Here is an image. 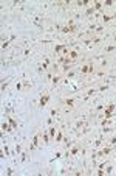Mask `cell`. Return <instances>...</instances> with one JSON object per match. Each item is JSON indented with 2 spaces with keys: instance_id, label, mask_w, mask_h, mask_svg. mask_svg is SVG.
Listing matches in <instances>:
<instances>
[{
  "instance_id": "cell-1",
  "label": "cell",
  "mask_w": 116,
  "mask_h": 176,
  "mask_svg": "<svg viewBox=\"0 0 116 176\" xmlns=\"http://www.w3.org/2000/svg\"><path fill=\"white\" fill-rule=\"evenodd\" d=\"M40 137H42V131L36 133V134L33 136V139H31V143L28 145V150H30V151H34L36 148H39V145H40Z\"/></svg>"
},
{
  "instance_id": "cell-2",
  "label": "cell",
  "mask_w": 116,
  "mask_h": 176,
  "mask_svg": "<svg viewBox=\"0 0 116 176\" xmlns=\"http://www.w3.org/2000/svg\"><path fill=\"white\" fill-rule=\"evenodd\" d=\"M51 100V95L50 94H42L40 95V100H39V108H45L48 105V101Z\"/></svg>"
},
{
  "instance_id": "cell-3",
  "label": "cell",
  "mask_w": 116,
  "mask_h": 176,
  "mask_svg": "<svg viewBox=\"0 0 116 176\" xmlns=\"http://www.w3.org/2000/svg\"><path fill=\"white\" fill-rule=\"evenodd\" d=\"M76 76H79V69H77V67H74L73 70L67 72V73L64 75V78H65V80H68V81H70V80H74Z\"/></svg>"
},
{
  "instance_id": "cell-4",
  "label": "cell",
  "mask_w": 116,
  "mask_h": 176,
  "mask_svg": "<svg viewBox=\"0 0 116 176\" xmlns=\"http://www.w3.org/2000/svg\"><path fill=\"white\" fill-rule=\"evenodd\" d=\"M62 80H64V75H62V73H54V76L51 78V86L57 87L62 83Z\"/></svg>"
},
{
  "instance_id": "cell-5",
  "label": "cell",
  "mask_w": 116,
  "mask_h": 176,
  "mask_svg": "<svg viewBox=\"0 0 116 176\" xmlns=\"http://www.w3.org/2000/svg\"><path fill=\"white\" fill-rule=\"evenodd\" d=\"M62 106L59 105V106H56V108H53L51 109V112H50V117L53 118V120H56V118H59V116H60V112H62Z\"/></svg>"
},
{
  "instance_id": "cell-6",
  "label": "cell",
  "mask_w": 116,
  "mask_h": 176,
  "mask_svg": "<svg viewBox=\"0 0 116 176\" xmlns=\"http://www.w3.org/2000/svg\"><path fill=\"white\" fill-rule=\"evenodd\" d=\"M113 19H116V13H111V14H107V13H104L102 14V25H105V24H108V22H111Z\"/></svg>"
},
{
  "instance_id": "cell-7",
  "label": "cell",
  "mask_w": 116,
  "mask_h": 176,
  "mask_svg": "<svg viewBox=\"0 0 116 176\" xmlns=\"http://www.w3.org/2000/svg\"><path fill=\"white\" fill-rule=\"evenodd\" d=\"M33 24L37 27V28H44V24H45V19L42 16H34L33 17Z\"/></svg>"
},
{
  "instance_id": "cell-8",
  "label": "cell",
  "mask_w": 116,
  "mask_h": 176,
  "mask_svg": "<svg viewBox=\"0 0 116 176\" xmlns=\"http://www.w3.org/2000/svg\"><path fill=\"white\" fill-rule=\"evenodd\" d=\"M104 37H107V36H96V34H90V39L93 42V45H101L102 44V41H104Z\"/></svg>"
},
{
  "instance_id": "cell-9",
  "label": "cell",
  "mask_w": 116,
  "mask_h": 176,
  "mask_svg": "<svg viewBox=\"0 0 116 176\" xmlns=\"http://www.w3.org/2000/svg\"><path fill=\"white\" fill-rule=\"evenodd\" d=\"M62 143H64V148H65V150H70V148H71L73 145L76 143V140H74V139H70V137H64Z\"/></svg>"
},
{
  "instance_id": "cell-10",
  "label": "cell",
  "mask_w": 116,
  "mask_h": 176,
  "mask_svg": "<svg viewBox=\"0 0 116 176\" xmlns=\"http://www.w3.org/2000/svg\"><path fill=\"white\" fill-rule=\"evenodd\" d=\"M91 5H93V8L96 10V13H102L104 11V2H101V0H95Z\"/></svg>"
},
{
  "instance_id": "cell-11",
  "label": "cell",
  "mask_w": 116,
  "mask_h": 176,
  "mask_svg": "<svg viewBox=\"0 0 116 176\" xmlns=\"http://www.w3.org/2000/svg\"><path fill=\"white\" fill-rule=\"evenodd\" d=\"M96 14V10L93 8V5L91 6H88V8H85V11H84V14L82 16H85V17H88V19H91L93 16Z\"/></svg>"
},
{
  "instance_id": "cell-12",
  "label": "cell",
  "mask_w": 116,
  "mask_h": 176,
  "mask_svg": "<svg viewBox=\"0 0 116 176\" xmlns=\"http://www.w3.org/2000/svg\"><path fill=\"white\" fill-rule=\"evenodd\" d=\"M116 128H113V126H101V134H110V133H115Z\"/></svg>"
},
{
  "instance_id": "cell-13",
  "label": "cell",
  "mask_w": 116,
  "mask_h": 176,
  "mask_svg": "<svg viewBox=\"0 0 116 176\" xmlns=\"http://www.w3.org/2000/svg\"><path fill=\"white\" fill-rule=\"evenodd\" d=\"M67 47H68L67 44H57V45H54V55H59V53H62Z\"/></svg>"
},
{
  "instance_id": "cell-14",
  "label": "cell",
  "mask_w": 116,
  "mask_h": 176,
  "mask_svg": "<svg viewBox=\"0 0 116 176\" xmlns=\"http://www.w3.org/2000/svg\"><path fill=\"white\" fill-rule=\"evenodd\" d=\"M102 52H104V53H107V55H110V53L116 52V44H108V45H105Z\"/></svg>"
},
{
  "instance_id": "cell-15",
  "label": "cell",
  "mask_w": 116,
  "mask_h": 176,
  "mask_svg": "<svg viewBox=\"0 0 116 176\" xmlns=\"http://www.w3.org/2000/svg\"><path fill=\"white\" fill-rule=\"evenodd\" d=\"M64 129H57V134H56V137H54V142H57V143H62V140H64Z\"/></svg>"
},
{
  "instance_id": "cell-16",
  "label": "cell",
  "mask_w": 116,
  "mask_h": 176,
  "mask_svg": "<svg viewBox=\"0 0 116 176\" xmlns=\"http://www.w3.org/2000/svg\"><path fill=\"white\" fill-rule=\"evenodd\" d=\"M80 42H82V44H84L87 48H90V50L95 47V45H93V42H91V39H90V36H87V37H84V39H80Z\"/></svg>"
},
{
  "instance_id": "cell-17",
  "label": "cell",
  "mask_w": 116,
  "mask_h": 176,
  "mask_svg": "<svg viewBox=\"0 0 116 176\" xmlns=\"http://www.w3.org/2000/svg\"><path fill=\"white\" fill-rule=\"evenodd\" d=\"M42 140H44L45 145H48L50 140H53L51 136H50V131H44V133H42Z\"/></svg>"
},
{
  "instance_id": "cell-18",
  "label": "cell",
  "mask_w": 116,
  "mask_h": 176,
  "mask_svg": "<svg viewBox=\"0 0 116 176\" xmlns=\"http://www.w3.org/2000/svg\"><path fill=\"white\" fill-rule=\"evenodd\" d=\"M2 131L8 133V131H13V126L9 125V122H2Z\"/></svg>"
},
{
  "instance_id": "cell-19",
  "label": "cell",
  "mask_w": 116,
  "mask_h": 176,
  "mask_svg": "<svg viewBox=\"0 0 116 176\" xmlns=\"http://www.w3.org/2000/svg\"><path fill=\"white\" fill-rule=\"evenodd\" d=\"M108 89H110V84H104V83H101L99 86H98V92H107Z\"/></svg>"
},
{
  "instance_id": "cell-20",
  "label": "cell",
  "mask_w": 116,
  "mask_h": 176,
  "mask_svg": "<svg viewBox=\"0 0 116 176\" xmlns=\"http://www.w3.org/2000/svg\"><path fill=\"white\" fill-rule=\"evenodd\" d=\"M28 153H30L28 148H25V150L22 151V154H20V162H22V164L26 162V159H28Z\"/></svg>"
},
{
  "instance_id": "cell-21",
  "label": "cell",
  "mask_w": 116,
  "mask_h": 176,
  "mask_svg": "<svg viewBox=\"0 0 116 176\" xmlns=\"http://www.w3.org/2000/svg\"><path fill=\"white\" fill-rule=\"evenodd\" d=\"M23 150H25V148H23L22 143H15V147H14V153H15V154H22Z\"/></svg>"
},
{
  "instance_id": "cell-22",
  "label": "cell",
  "mask_w": 116,
  "mask_h": 176,
  "mask_svg": "<svg viewBox=\"0 0 116 176\" xmlns=\"http://www.w3.org/2000/svg\"><path fill=\"white\" fill-rule=\"evenodd\" d=\"M57 134V128L56 126H50V136H51V139L54 140V137H56Z\"/></svg>"
},
{
  "instance_id": "cell-23",
  "label": "cell",
  "mask_w": 116,
  "mask_h": 176,
  "mask_svg": "<svg viewBox=\"0 0 116 176\" xmlns=\"http://www.w3.org/2000/svg\"><path fill=\"white\" fill-rule=\"evenodd\" d=\"M105 145H110V147H115V145H116V136L110 137V139L107 140V143H105Z\"/></svg>"
},
{
  "instance_id": "cell-24",
  "label": "cell",
  "mask_w": 116,
  "mask_h": 176,
  "mask_svg": "<svg viewBox=\"0 0 116 176\" xmlns=\"http://www.w3.org/2000/svg\"><path fill=\"white\" fill-rule=\"evenodd\" d=\"M31 53H33V48H31V47H26L25 50H23V56H25V58H28Z\"/></svg>"
},
{
  "instance_id": "cell-25",
  "label": "cell",
  "mask_w": 116,
  "mask_h": 176,
  "mask_svg": "<svg viewBox=\"0 0 116 176\" xmlns=\"http://www.w3.org/2000/svg\"><path fill=\"white\" fill-rule=\"evenodd\" d=\"M9 81H11L9 78H8V80H3V81H2V92H5V89L8 87V84H9Z\"/></svg>"
},
{
  "instance_id": "cell-26",
  "label": "cell",
  "mask_w": 116,
  "mask_h": 176,
  "mask_svg": "<svg viewBox=\"0 0 116 176\" xmlns=\"http://www.w3.org/2000/svg\"><path fill=\"white\" fill-rule=\"evenodd\" d=\"M113 5H115L113 0H105V2H104V8H111Z\"/></svg>"
},
{
  "instance_id": "cell-27",
  "label": "cell",
  "mask_w": 116,
  "mask_h": 176,
  "mask_svg": "<svg viewBox=\"0 0 116 176\" xmlns=\"http://www.w3.org/2000/svg\"><path fill=\"white\" fill-rule=\"evenodd\" d=\"M104 170H105V175H108V173H111V171H113V165H111V164L108 162L107 165H105V168H104Z\"/></svg>"
},
{
  "instance_id": "cell-28",
  "label": "cell",
  "mask_w": 116,
  "mask_h": 176,
  "mask_svg": "<svg viewBox=\"0 0 116 176\" xmlns=\"http://www.w3.org/2000/svg\"><path fill=\"white\" fill-rule=\"evenodd\" d=\"M9 44H11V41H9V39L3 41V42H2V50H6V48L9 47Z\"/></svg>"
},
{
  "instance_id": "cell-29",
  "label": "cell",
  "mask_w": 116,
  "mask_h": 176,
  "mask_svg": "<svg viewBox=\"0 0 116 176\" xmlns=\"http://www.w3.org/2000/svg\"><path fill=\"white\" fill-rule=\"evenodd\" d=\"M8 122H9V125L13 126V129H17V123H15V122H14L11 117H8Z\"/></svg>"
},
{
  "instance_id": "cell-30",
  "label": "cell",
  "mask_w": 116,
  "mask_h": 176,
  "mask_svg": "<svg viewBox=\"0 0 116 176\" xmlns=\"http://www.w3.org/2000/svg\"><path fill=\"white\" fill-rule=\"evenodd\" d=\"M15 89H17V90H23V81H17V84H15Z\"/></svg>"
},
{
  "instance_id": "cell-31",
  "label": "cell",
  "mask_w": 116,
  "mask_h": 176,
  "mask_svg": "<svg viewBox=\"0 0 116 176\" xmlns=\"http://www.w3.org/2000/svg\"><path fill=\"white\" fill-rule=\"evenodd\" d=\"M60 156H62V153H60V151H57V153H54V158H53V159H59Z\"/></svg>"
},
{
  "instance_id": "cell-32",
  "label": "cell",
  "mask_w": 116,
  "mask_h": 176,
  "mask_svg": "<svg viewBox=\"0 0 116 176\" xmlns=\"http://www.w3.org/2000/svg\"><path fill=\"white\" fill-rule=\"evenodd\" d=\"M15 39H17V34H11V36H9V41H11V42L15 41Z\"/></svg>"
},
{
  "instance_id": "cell-33",
  "label": "cell",
  "mask_w": 116,
  "mask_h": 176,
  "mask_svg": "<svg viewBox=\"0 0 116 176\" xmlns=\"http://www.w3.org/2000/svg\"><path fill=\"white\" fill-rule=\"evenodd\" d=\"M110 78H111V81H113V83H116V72H115V73L111 75V76H110Z\"/></svg>"
},
{
  "instance_id": "cell-34",
  "label": "cell",
  "mask_w": 116,
  "mask_h": 176,
  "mask_svg": "<svg viewBox=\"0 0 116 176\" xmlns=\"http://www.w3.org/2000/svg\"><path fill=\"white\" fill-rule=\"evenodd\" d=\"M13 173H14L13 168H8V170H6V175H13Z\"/></svg>"
},
{
  "instance_id": "cell-35",
  "label": "cell",
  "mask_w": 116,
  "mask_h": 176,
  "mask_svg": "<svg viewBox=\"0 0 116 176\" xmlns=\"http://www.w3.org/2000/svg\"><path fill=\"white\" fill-rule=\"evenodd\" d=\"M113 42H115V44H116V36H113Z\"/></svg>"
},
{
  "instance_id": "cell-36",
  "label": "cell",
  "mask_w": 116,
  "mask_h": 176,
  "mask_svg": "<svg viewBox=\"0 0 116 176\" xmlns=\"http://www.w3.org/2000/svg\"><path fill=\"white\" fill-rule=\"evenodd\" d=\"M113 165H116V158H115V164H113Z\"/></svg>"
},
{
  "instance_id": "cell-37",
  "label": "cell",
  "mask_w": 116,
  "mask_h": 176,
  "mask_svg": "<svg viewBox=\"0 0 116 176\" xmlns=\"http://www.w3.org/2000/svg\"><path fill=\"white\" fill-rule=\"evenodd\" d=\"M115 136H116V131H115Z\"/></svg>"
},
{
  "instance_id": "cell-38",
  "label": "cell",
  "mask_w": 116,
  "mask_h": 176,
  "mask_svg": "<svg viewBox=\"0 0 116 176\" xmlns=\"http://www.w3.org/2000/svg\"><path fill=\"white\" fill-rule=\"evenodd\" d=\"M115 151H116V150H115Z\"/></svg>"
}]
</instances>
